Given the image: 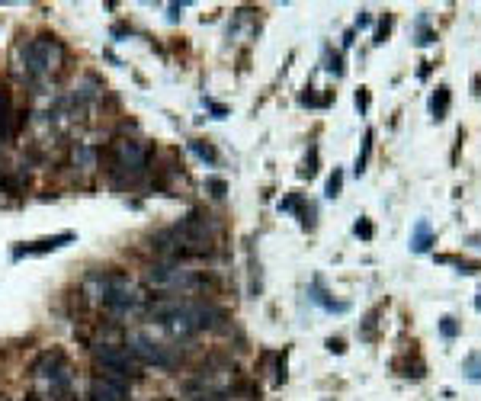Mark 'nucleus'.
Returning a JSON list of instances; mask_svg holds the SVG:
<instances>
[{"mask_svg":"<svg viewBox=\"0 0 481 401\" xmlns=\"http://www.w3.org/2000/svg\"><path fill=\"white\" fill-rule=\"evenodd\" d=\"M90 280H96V299H100V305L106 308L110 315L132 318V315H139V311L148 308V296H145V289H141L132 276H125V273L106 270V273L90 276Z\"/></svg>","mask_w":481,"mask_h":401,"instance_id":"obj_1","label":"nucleus"},{"mask_svg":"<svg viewBox=\"0 0 481 401\" xmlns=\"http://www.w3.org/2000/svg\"><path fill=\"white\" fill-rule=\"evenodd\" d=\"M19 61L29 81H45L55 71H61L68 61V48L58 36H32L29 42L19 45Z\"/></svg>","mask_w":481,"mask_h":401,"instance_id":"obj_2","label":"nucleus"},{"mask_svg":"<svg viewBox=\"0 0 481 401\" xmlns=\"http://www.w3.org/2000/svg\"><path fill=\"white\" fill-rule=\"evenodd\" d=\"M106 161H110V177L112 180H122V183H135L148 174V161H151V151L145 141L139 138H116L106 151Z\"/></svg>","mask_w":481,"mask_h":401,"instance_id":"obj_3","label":"nucleus"},{"mask_svg":"<svg viewBox=\"0 0 481 401\" xmlns=\"http://www.w3.org/2000/svg\"><path fill=\"white\" fill-rule=\"evenodd\" d=\"M32 379L39 382H45V389L52 392L55 401H68L71 398V363H68V356L61 350H45V353L36 356V363H32Z\"/></svg>","mask_w":481,"mask_h":401,"instance_id":"obj_4","label":"nucleus"},{"mask_svg":"<svg viewBox=\"0 0 481 401\" xmlns=\"http://www.w3.org/2000/svg\"><path fill=\"white\" fill-rule=\"evenodd\" d=\"M90 356H93V366L100 369L96 376H106V379H119V382H132L139 379V369L141 366L135 363V356L119 344H110V340H100V344L90 347Z\"/></svg>","mask_w":481,"mask_h":401,"instance_id":"obj_5","label":"nucleus"},{"mask_svg":"<svg viewBox=\"0 0 481 401\" xmlns=\"http://www.w3.org/2000/svg\"><path fill=\"white\" fill-rule=\"evenodd\" d=\"M125 347H129V353L135 356L139 366H158V369H176L180 366V356L161 340H154L151 334H145V331L125 334Z\"/></svg>","mask_w":481,"mask_h":401,"instance_id":"obj_6","label":"nucleus"},{"mask_svg":"<svg viewBox=\"0 0 481 401\" xmlns=\"http://www.w3.org/2000/svg\"><path fill=\"white\" fill-rule=\"evenodd\" d=\"M87 401H129V382L93 376L87 385Z\"/></svg>","mask_w":481,"mask_h":401,"instance_id":"obj_7","label":"nucleus"},{"mask_svg":"<svg viewBox=\"0 0 481 401\" xmlns=\"http://www.w3.org/2000/svg\"><path fill=\"white\" fill-rule=\"evenodd\" d=\"M17 110H13V94H10V87L0 84V145H7L13 138V132H17Z\"/></svg>","mask_w":481,"mask_h":401,"instance_id":"obj_8","label":"nucleus"},{"mask_svg":"<svg viewBox=\"0 0 481 401\" xmlns=\"http://www.w3.org/2000/svg\"><path fill=\"white\" fill-rule=\"evenodd\" d=\"M100 96H103V81L93 74H83L74 84V90H71V106H83V103H93Z\"/></svg>","mask_w":481,"mask_h":401,"instance_id":"obj_9","label":"nucleus"},{"mask_svg":"<svg viewBox=\"0 0 481 401\" xmlns=\"http://www.w3.org/2000/svg\"><path fill=\"white\" fill-rule=\"evenodd\" d=\"M74 241V234L65 232V234H55V238H42V241H32V244H23V247H17L13 251V257H32V254H48L55 251V247H61V244Z\"/></svg>","mask_w":481,"mask_h":401,"instance_id":"obj_10","label":"nucleus"},{"mask_svg":"<svg viewBox=\"0 0 481 401\" xmlns=\"http://www.w3.org/2000/svg\"><path fill=\"white\" fill-rule=\"evenodd\" d=\"M433 244V228L427 218H417L414 222V232H411V251L414 254H427Z\"/></svg>","mask_w":481,"mask_h":401,"instance_id":"obj_11","label":"nucleus"},{"mask_svg":"<svg viewBox=\"0 0 481 401\" xmlns=\"http://www.w3.org/2000/svg\"><path fill=\"white\" fill-rule=\"evenodd\" d=\"M71 161H74L81 170H93L96 167V148H90V145H74V148H71Z\"/></svg>","mask_w":481,"mask_h":401,"instance_id":"obj_12","label":"nucleus"},{"mask_svg":"<svg viewBox=\"0 0 481 401\" xmlns=\"http://www.w3.org/2000/svg\"><path fill=\"white\" fill-rule=\"evenodd\" d=\"M430 112H433V119H446V112H449V87L446 84H440L436 94L430 96Z\"/></svg>","mask_w":481,"mask_h":401,"instance_id":"obj_13","label":"nucleus"},{"mask_svg":"<svg viewBox=\"0 0 481 401\" xmlns=\"http://www.w3.org/2000/svg\"><path fill=\"white\" fill-rule=\"evenodd\" d=\"M372 154V132H366V138H362V151H360V158H356V174H362L366 170V161H369Z\"/></svg>","mask_w":481,"mask_h":401,"instance_id":"obj_14","label":"nucleus"},{"mask_svg":"<svg viewBox=\"0 0 481 401\" xmlns=\"http://www.w3.org/2000/svg\"><path fill=\"white\" fill-rule=\"evenodd\" d=\"M205 189L212 193V199H225V193H228V183H225L222 177H209V180H205Z\"/></svg>","mask_w":481,"mask_h":401,"instance_id":"obj_15","label":"nucleus"},{"mask_svg":"<svg viewBox=\"0 0 481 401\" xmlns=\"http://www.w3.org/2000/svg\"><path fill=\"white\" fill-rule=\"evenodd\" d=\"M440 334H443L446 340H453V337L459 334V321H456V318H449V315H446L443 321H440Z\"/></svg>","mask_w":481,"mask_h":401,"instance_id":"obj_16","label":"nucleus"},{"mask_svg":"<svg viewBox=\"0 0 481 401\" xmlns=\"http://www.w3.org/2000/svg\"><path fill=\"white\" fill-rule=\"evenodd\" d=\"M465 373H469V379H481V356L478 353L465 356Z\"/></svg>","mask_w":481,"mask_h":401,"instance_id":"obj_17","label":"nucleus"},{"mask_svg":"<svg viewBox=\"0 0 481 401\" xmlns=\"http://www.w3.org/2000/svg\"><path fill=\"white\" fill-rule=\"evenodd\" d=\"M193 151H196V154H199V158H203V161H209V164H215V161H218V154H215V151H212V145H203V141H193Z\"/></svg>","mask_w":481,"mask_h":401,"instance_id":"obj_18","label":"nucleus"},{"mask_svg":"<svg viewBox=\"0 0 481 401\" xmlns=\"http://www.w3.org/2000/svg\"><path fill=\"white\" fill-rule=\"evenodd\" d=\"M340 187H343V174L340 170H334V177L327 180V196H340Z\"/></svg>","mask_w":481,"mask_h":401,"instance_id":"obj_19","label":"nucleus"},{"mask_svg":"<svg viewBox=\"0 0 481 401\" xmlns=\"http://www.w3.org/2000/svg\"><path fill=\"white\" fill-rule=\"evenodd\" d=\"M420 26H424V29H420V39H417V45H430L436 36L430 32V29H427V17H420Z\"/></svg>","mask_w":481,"mask_h":401,"instance_id":"obj_20","label":"nucleus"},{"mask_svg":"<svg viewBox=\"0 0 481 401\" xmlns=\"http://www.w3.org/2000/svg\"><path fill=\"white\" fill-rule=\"evenodd\" d=\"M353 232L360 234V238H366V241H369V238H372V225L366 222V218H360V222H356V228H353Z\"/></svg>","mask_w":481,"mask_h":401,"instance_id":"obj_21","label":"nucleus"},{"mask_svg":"<svg viewBox=\"0 0 481 401\" xmlns=\"http://www.w3.org/2000/svg\"><path fill=\"white\" fill-rule=\"evenodd\" d=\"M389 29H391V17H385L379 23V32H376V42H385V36H389Z\"/></svg>","mask_w":481,"mask_h":401,"instance_id":"obj_22","label":"nucleus"},{"mask_svg":"<svg viewBox=\"0 0 481 401\" xmlns=\"http://www.w3.org/2000/svg\"><path fill=\"white\" fill-rule=\"evenodd\" d=\"M356 106H360L362 112L369 110V94H366V87H360V94H356Z\"/></svg>","mask_w":481,"mask_h":401,"instance_id":"obj_23","label":"nucleus"},{"mask_svg":"<svg viewBox=\"0 0 481 401\" xmlns=\"http://www.w3.org/2000/svg\"><path fill=\"white\" fill-rule=\"evenodd\" d=\"M327 347H331L334 353H343V340H340V337H337V340L331 337V340H327Z\"/></svg>","mask_w":481,"mask_h":401,"instance_id":"obj_24","label":"nucleus"},{"mask_svg":"<svg viewBox=\"0 0 481 401\" xmlns=\"http://www.w3.org/2000/svg\"><path fill=\"white\" fill-rule=\"evenodd\" d=\"M362 26H369V13H360V17H356V29H362Z\"/></svg>","mask_w":481,"mask_h":401,"instance_id":"obj_25","label":"nucleus"},{"mask_svg":"<svg viewBox=\"0 0 481 401\" xmlns=\"http://www.w3.org/2000/svg\"><path fill=\"white\" fill-rule=\"evenodd\" d=\"M475 308H478V311H481V289H478V299H475Z\"/></svg>","mask_w":481,"mask_h":401,"instance_id":"obj_26","label":"nucleus"}]
</instances>
